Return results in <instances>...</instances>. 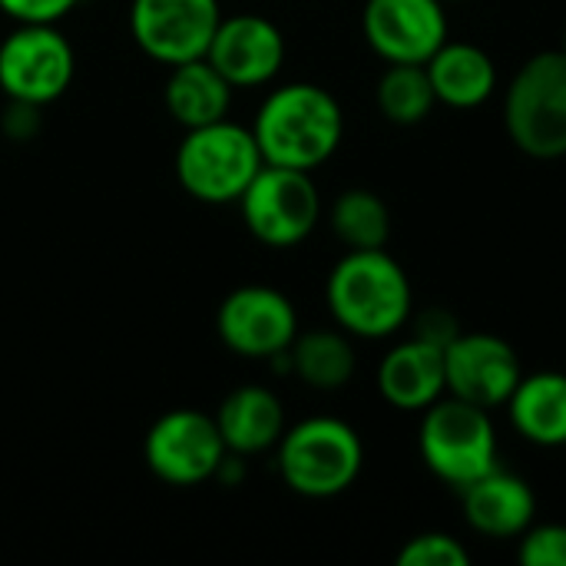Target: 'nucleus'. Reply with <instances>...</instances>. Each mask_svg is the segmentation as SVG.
<instances>
[{
	"instance_id": "nucleus-1",
	"label": "nucleus",
	"mask_w": 566,
	"mask_h": 566,
	"mask_svg": "<svg viewBox=\"0 0 566 566\" xmlns=\"http://www.w3.org/2000/svg\"><path fill=\"white\" fill-rule=\"evenodd\" d=\"M252 136L269 166L312 172L342 146L345 113L318 83H282L259 103Z\"/></svg>"
},
{
	"instance_id": "nucleus-2",
	"label": "nucleus",
	"mask_w": 566,
	"mask_h": 566,
	"mask_svg": "<svg viewBox=\"0 0 566 566\" xmlns=\"http://www.w3.org/2000/svg\"><path fill=\"white\" fill-rule=\"evenodd\" d=\"M325 302L352 338H391L411 322L415 292L405 269L385 249H348L325 282Z\"/></svg>"
},
{
	"instance_id": "nucleus-3",
	"label": "nucleus",
	"mask_w": 566,
	"mask_h": 566,
	"mask_svg": "<svg viewBox=\"0 0 566 566\" xmlns=\"http://www.w3.org/2000/svg\"><path fill=\"white\" fill-rule=\"evenodd\" d=\"M275 468L285 488L308 501H328L345 494L361 468H365V444L358 431L342 418H305L275 444Z\"/></svg>"
},
{
	"instance_id": "nucleus-4",
	"label": "nucleus",
	"mask_w": 566,
	"mask_h": 566,
	"mask_svg": "<svg viewBox=\"0 0 566 566\" xmlns=\"http://www.w3.org/2000/svg\"><path fill=\"white\" fill-rule=\"evenodd\" d=\"M262 166L265 159L252 126L232 123L229 116L186 129L172 159V172L182 192L206 206L239 202Z\"/></svg>"
},
{
	"instance_id": "nucleus-5",
	"label": "nucleus",
	"mask_w": 566,
	"mask_h": 566,
	"mask_svg": "<svg viewBox=\"0 0 566 566\" xmlns=\"http://www.w3.org/2000/svg\"><path fill=\"white\" fill-rule=\"evenodd\" d=\"M504 129L531 159L566 156V53H534L504 93Z\"/></svg>"
},
{
	"instance_id": "nucleus-6",
	"label": "nucleus",
	"mask_w": 566,
	"mask_h": 566,
	"mask_svg": "<svg viewBox=\"0 0 566 566\" xmlns=\"http://www.w3.org/2000/svg\"><path fill=\"white\" fill-rule=\"evenodd\" d=\"M418 448L424 468L458 491L497 468V431L491 411L454 395L424 408Z\"/></svg>"
},
{
	"instance_id": "nucleus-7",
	"label": "nucleus",
	"mask_w": 566,
	"mask_h": 566,
	"mask_svg": "<svg viewBox=\"0 0 566 566\" xmlns=\"http://www.w3.org/2000/svg\"><path fill=\"white\" fill-rule=\"evenodd\" d=\"M235 206L252 239L269 249H292L305 242L322 219V196L312 172L269 163Z\"/></svg>"
},
{
	"instance_id": "nucleus-8",
	"label": "nucleus",
	"mask_w": 566,
	"mask_h": 566,
	"mask_svg": "<svg viewBox=\"0 0 566 566\" xmlns=\"http://www.w3.org/2000/svg\"><path fill=\"white\" fill-rule=\"evenodd\" d=\"M76 76V50L56 23H17L0 40V90L7 99L50 106Z\"/></svg>"
},
{
	"instance_id": "nucleus-9",
	"label": "nucleus",
	"mask_w": 566,
	"mask_h": 566,
	"mask_svg": "<svg viewBox=\"0 0 566 566\" xmlns=\"http://www.w3.org/2000/svg\"><path fill=\"white\" fill-rule=\"evenodd\" d=\"M229 448L219 434L216 415L196 408H172L159 415L143 438V461L153 478L169 488H196L216 481Z\"/></svg>"
},
{
	"instance_id": "nucleus-10",
	"label": "nucleus",
	"mask_w": 566,
	"mask_h": 566,
	"mask_svg": "<svg viewBox=\"0 0 566 566\" xmlns=\"http://www.w3.org/2000/svg\"><path fill=\"white\" fill-rule=\"evenodd\" d=\"M219 342L252 361H269L292 348L298 335V312L292 298L272 285H239L216 312Z\"/></svg>"
},
{
	"instance_id": "nucleus-11",
	"label": "nucleus",
	"mask_w": 566,
	"mask_h": 566,
	"mask_svg": "<svg viewBox=\"0 0 566 566\" xmlns=\"http://www.w3.org/2000/svg\"><path fill=\"white\" fill-rule=\"evenodd\" d=\"M219 20V0H129V33L163 66L206 56Z\"/></svg>"
},
{
	"instance_id": "nucleus-12",
	"label": "nucleus",
	"mask_w": 566,
	"mask_h": 566,
	"mask_svg": "<svg viewBox=\"0 0 566 566\" xmlns=\"http://www.w3.org/2000/svg\"><path fill=\"white\" fill-rule=\"evenodd\" d=\"M524 378L521 358L511 342L488 332H461L444 348V381L448 395L471 401L478 408H504Z\"/></svg>"
},
{
	"instance_id": "nucleus-13",
	"label": "nucleus",
	"mask_w": 566,
	"mask_h": 566,
	"mask_svg": "<svg viewBox=\"0 0 566 566\" xmlns=\"http://www.w3.org/2000/svg\"><path fill=\"white\" fill-rule=\"evenodd\" d=\"M361 30L385 63H428L448 40L444 0H368Z\"/></svg>"
},
{
	"instance_id": "nucleus-14",
	"label": "nucleus",
	"mask_w": 566,
	"mask_h": 566,
	"mask_svg": "<svg viewBox=\"0 0 566 566\" xmlns=\"http://www.w3.org/2000/svg\"><path fill=\"white\" fill-rule=\"evenodd\" d=\"M285 33L262 13H232L222 17L216 36L206 50V60L235 86L255 90L272 83L285 66Z\"/></svg>"
},
{
	"instance_id": "nucleus-15",
	"label": "nucleus",
	"mask_w": 566,
	"mask_h": 566,
	"mask_svg": "<svg viewBox=\"0 0 566 566\" xmlns=\"http://www.w3.org/2000/svg\"><path fill=\"white\" fill-rule=\"evenodd\" d=\"M461 497H464V517L471 531L494 537V541L521 537L534 524V514H537V497L531 484L501 468L461 488Z\"/></svg>"
},
{
	"instance_id": "nucleus-16",
	"label": "nucleus",
	"mask_w": 566,
	"mask_h": 566,
	"mask_svg": "<svg viewBox=\"0 0 566 566\" xmlns=\"http://www.w3.org/2000/svg\"><path fill=\"white\" fill-rule=\"evenodd\" d=\"M378 391L398 411H424L438 398H444V348L408 338L395 345L378 365Z\"/></svg>"
},
{
	"instance_id": "nucleus-17",
	"label": "nucleus",
	"mask_w": 566,
	"mask_h": 566,
	"mask_svg": "<svg viewBox=\"0 0 566 566\" xmlns=\"http://www.w3.org/2000/svg\"><path fill=\"white\" fill-rule=\"evenodd\" d=\"M216 424L229 454L239 458H255L272 451L289 428L282 398L265 385H242L229 391L216 408Z\"/></svg>"
},
{
	"instance_id": "nucleus-18",
	"label": "nucleus",
	"mask_w": 566,
	"mask_h": 566,
	"mask_svg": "<svg viewBox=\"0 0 566 566\" xmlns=\"http://www.w3.org/2000/svg\"><path fill=\"white\" fill-rule=\"evenodd\" d=\"M434 96L454 109H474L497 90V66L491 53L478 43L444 40L438 53L424 63Z\"/></svg>"
},
{
	"instance_id": "nucleus-19",
	"label": "nucleus",
	"mask_w": 566,
	"mask_h": 566,
	"mask_svg": "<svg viewBox=\"0 0 566 566\" xmlns=\"http://www.w3.org/2000/svg\"><path fill=\"white\" fill-rule=\"evenodd\" d=\"M232 93L235 86L206 56H199V60L169 66L163 99H166L169 116L182 129H196V126L226 119L232 109Z\"/></svg>"
},
{
	"instance_id": "nucleus-20",
	"label": "nucleus",
	"mask_w": 566,
	"mask_h": 566,
	"mask_svg": "<svg viewBox=\"0 0 566 566\" xmlns=\"http://www.w3.org/2000/svg\"><path fill=\"white\" fill-rule=\"evenodd\" d=\"M507 415L517 434L541 448H566V375H524L507 398Z\"/></svg>"
},
{
	"instance_id": "nucleus-21",
	"label": "nucleus",
	"mask_w": 566,
	"mask_h": 566,
	"mask_svg": "<svg viewBox=\"0 0 566 566\" xmlns=\"http://www.w3.org/2000/svg\"><path fill=\"white\" fill-rule=\"evenodd\" d=\"M292 375L315 391H342L358 368L352 335L342 328H312L298 332L289 348Z\"/></svg>"
},
{
	"instance_id": "nucleus-22",
	"label": "nucleus",
	"mask_w": 566,
	"mask_h": 566,
	"mask_svg": "<svg viewBox=\"0 0 566 566\" xmlns=\"http://www.w3.org/2000/svg\"><path fill=\"white\" fill-rule=\"evenodd\" d=\"M328 226L345 249H385L391 239V209L371 189H345L332 202Z\"/></svg>"
},
{
	"instance_id": "nucleus-23",
	"label": "nucleus",
	"mask_w": 566,
	"mask_h": 566,
	"mask_svg": "<svg viewBox=\"0 0 566 566\" xmlns=\"http://www.w3.org/2000/svg\"><path fill=\"white\" fill-rule=\"evenodd\" d=\"M378 109L395 126H418L431 116L438 96L424 63H388L375 90Z\"/></svg>"
},
{
	"instance_id": "nucleus-24",
	"label": "nucleus",
	"mask_w": 566,
	"mask_h": 566,
	"mask_svg": "<svg viewBox=\"0 0 566 566\" xmlns=\"http://www.w3.org/2000/svg\"><path fill=\"white\" fill-rule=\"evenodd\" d=\"M471 554L468 547L444 534V531H428L418 534L411 541H405V547L398 551V566H468Z\"/></svg>"
},
{
	"instance_id": "nucleus-25",
	"label": "nucleus",
	"mask_w": 566,
	"mask_h": 566,
	"mask_svg": "<svg viewBox=\"0 0 566 566\" xmlns=\"http://www.w3.org/2000/svg\"><path fill=\"white\" fill-rule=\"evenodd\" d=\"M517 560L527 566H566V524H531L521 537Z\"/></svg>"
},
{
	"instance_id": "nucleus-26",
	"label": "nucleus",
	"mask_w": 566,
	"mask_h": 566,
	"mask_svg": "<svg viewBox=\"0 0 566 566\" xmlns=\"http://www.w3.org/2000/svg\"><path fill=\"white\" fill-rule=\"evenodd\" d=\"M80 0H0V10L17 23H60Z\"/></svg>"
},
{
	"instance_id": "nucleus-27",
	"label": "nucleus",
	"mask_w": 566,
	"mask_h": 566,
	"mask_svg": "<svg viewBox=\"0 0 566 566\" xmlns=\"http://www.w3.org/2000/svg\"><path fill=\"white\" fill-rule=\"evenodd\" d=\"M458 335H461V328L448 308H428L415 318V338H424L438 348H448Z\"/></svg>"
},
{
	"instance_id": "nucleus-28",
	"label": "nucleus",
	"mask_w": 566,
	"mask_h": 566,
	"mask_svg": "<svg viewBox=\"0 0 566 566\" xmlns=\"http://www.w3.org/2000/svg\"><path fill=\"white\" fill-rule=\"evenodd\" d=\"M7 116H3V133L10 139H30L40 126V106H30V103H17V99H7Z\"/></svg>"
},
{
	"instance_id": "nucleus-29",
	"label": "nucleus",
	"mask_w": 566,
	"mask_h": 566,
	"mask_svg": "<svg viewBox=\"0 0 566 566\" xmlns=\"http://www.w3.org/2000/svg\"><path fill=\"white\" fill-rule=\"evenodd\" d=\"M560 50H564V53H566V30H564V46H560Z\"/></svg>"
}]
</instances>
